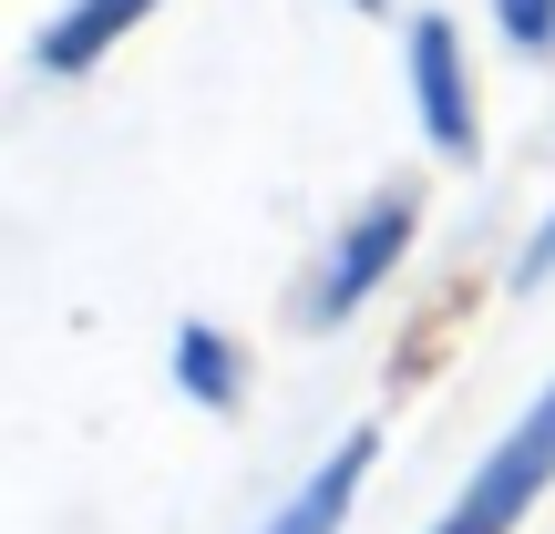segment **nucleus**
I'll list each match as a JSON object with an SVG mask.
<instances>
[{
  "mask_svg": "<svg viewBox=\"0 0 555 534\" xmlns=\"http://www.w3.org/2000/svg\"><path fill=\"white\" fill-rule=\"evenodd\" d=\"M371 453H380V432H350V442H339V453L319 463V473L298 483V494L278 504V515H268L258 534H339V515H350V494L371 483Z\"/></svg>",
  "mask_w": 555,
  "mask_h": 534,
  "instance_id": "20e7f679",
  "label": "nucleus"
},
{
  "mask_svg": "<svg viewBox=\"0 0 555 534\" xmlns=\"http://www.w3.org/2000/svg\"><path fill=\"white\" fill-rule=\"evenodd\" d=\"M144 11H155V0H73V11L41 31V73H82V62H103Z\"/></svg>",
  "mask_w": 555,
  "mask_h": 534,
  "instance_id": "39448f33",
  "label": "nucleus"
},
{
  "mask_svg": "<svg viewBox=\"0 0 555 534\" xmlns=\"http://www.w3.org/2000/svg\"><path fill=\"white\" fill-rule=\"evenodd\" d=\"M412 103H422V134L442 155H474V73H463V41L442 11H412Z\"/></svg>",
  "mask_w": 555,
  "mask_h": 534,
  "instance_id": "7ed1b4c3",
  "label": "nucleus"
},
{
  "mask_svg": "<svg viewBox=\"0 0 555 534\" xmlns=\"http://www.w3.org/2000/svg\"><path fill=\"white\" fill-rule=\"evenodd\" d=\"M401 258H412V196H380L371 217L330 247V268H319V288H309V318H319V329H330V318H350Z\"/></svg>",
  "mask_w": 555,
  "mask_h": 534,
  "instance_id": "f03ea898",
  "label": "nucleus"
},
{
  "mask_svg": "<svg viewBox=\"0 0 555 534\" xmlns=\"http://www.w3.org/2000/svg\"><path fill=\"white\" fill-rule=\"evenodd\" d=\"M360 11H391V0H360Z\"/></svg>",
  "mask_w": 555,
  "mask_h": 534,
  "instance_id": "1a4fd4ad",
  "label": "nucleus"
},
{
  "mask_svg": "<svg viewBox=\"0 0 555 534\" xmlns=\"http://www.w3.org/2000/svg\"><path fill=\"white\" fill-rule=\"evenodd\" d=\"M176 380L206 401V412H227V401H237V350H227L217 329H176Z\"/></svg>",
  "mask_w": 555,
  "mask_h": 534,
  "instance_id": "423d86ee",
  "label": "nucleus"
},
{
  "mask_svg": "<svg viewBox=\"0 0 555 534\" xmlns=\"http://www.w3.org/2000/svg\"><path fill=\"white\" fill-rule=\"evenodd\" d=\"M545 268H555V217L535 226V237H525V258H515V277H525V288H535V277H545Z\"/></svg>",
  "mask_w": 555,
  "mask_h": 534,
  "instance_id": "6e6552de",
  "label": "nucleus"
},
{
  "mask_svg": "<svg viewBox=\"0 0 555 534\" xmlns=\"http://www.w3.org/2000/svg\"><path fill=\"white\" fill-rule=\"evenodd\" d=\"M545 483H555V380L535 391V412H525L515 432H504L494 453L474 463V483L453 494V515H442L433 534H515L525 504H535Z\"/></svg>",
  "mask_w": 555,
  "mask_h": 534,
  "instance_id": "f257e3e1",
  "label": "nucleus"
},
{
  "mask_svg": "<svg viewBox=\"0 0 555 534\" xmlns=\"http://www.w3.org/2000/svg\"><path fill=\"white\" fill-rule=\"evenodd\" d=\"M494 21H504V41H525V52L555 41V0H494Z\"/></svg>",
  "mask_w": 555,
  "mask_h": 534,
  "instance_id": "0eeeda50",
  "label": "nucleus"
}]
</instances>
